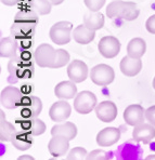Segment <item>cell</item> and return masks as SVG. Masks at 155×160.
<instances>
[{"mask_svg": "<svg viewBox=\"0 0 155 160\" xmlns=\"http://www.w3.org/2000/svg\"><path fill=\"white\" fill-rule=\"evenodd\" d=\"M140 10L137 3L132 1L114 0L106 7V16L109 18H121L126 21H135L139 16Z\"/></svg>", "mask_w": 155, "mask_h": 160, "instance_id": "obj_1", "label": "cell"}, {"mask_svg": "<svg viewBox=\"0 0 155 160\" xmlns=\"http://www.w3.org/2000/svg\"><path fill=\"white\" fill-rule=\"evenodd\" d=\"M8 81L10 83H16L21 79H29L32 78L34 67H33L32 60L27 61L18 55L10 58L8 63Z\"/></svg>", "mask_w": 155, "mask_h": 160, "instance_id": "obj_2", "label": "cell"}, {"mask_svg": "<svg viewBox=\"0 0 155 160\" xmlns=\"http://www.w3.org/2000/svg\"><path fill=\"white\" fill-rule=\"evenodd\" d=\"M73 24L69 21H60L53 24L49 32V37L58 46H64L72 40Z\"/></svg>", "mask_w": 155, "mask_h": 160, "instance_id": "obj_3", "label": "cell"}, {"mask_svg": "<svg viewBox=\"0 0 155 160\" xmlns=\"http://www.w3.org/2000/svg\"><path fill=\"white\" fill-rule=\"evenodd\" d=\"M89 75H90L91 81L100 87L109 86L115 79L114 69L107 64H98L93 66Z\"/></svg>", "mask_w": 155, "mask_h": 160, "instance_id": "obj_4", "label": "cell"}, {"mask_svg": "<svg viewBox=\"0 0 155 160\" xmlns=\"http://www.w3.org/2000/svg\"><path fill=\"white\" fill-rule=\"evenodd\" d=\"M98 105V100L91 91H81L74 98V109L78 114H90Z\"/></svg>", "mask_w": 155, "mask_h": 160, "instance_id": "obj_5", "label": "cell"}, {"mask_svg": "<svg viewBox=\"0 0 155 160\" xmlns=\"http://www.w3.org/2000/svg\"><path fill=\"white\" fill-rule=\"evenodd\" d=\"M56 50L48 43H41L36 48L34 53L35 62L39 67L52 68L55 62Z\"/></svg>", "mask_w": 155, "mask_h": 160, "instance_id": "obj_6", "label": "cell"}, {"mask_svg": "<svg viewBox=\"0 0 155 160\" xmlns=\"http://www.w3.org/2000/svg\"><path fill=\"white\" fill-rule=\"evenodd\" d=\"M22 100L23 92L16 87L8 86L2 89L0 93V103L2 107L7 109H15L16 107H20L22 104Z\"/></svg>", "mask_w": 155, "mask_h": 160, "instance_id": "obj_7", "label": "cell"}, {"mask_svg": "<svg viewBox=\"0 0 155 160\" xmlns=\"http://www.w3.org/2000/svg\"><path fill=\"white\" fill-rule=\"evenodd\" d=\"M99 53L105 58H114L121 51V42L114 36H104L98 43Z\"/></svg>", "mask_w": 155, "mask_h": 160, "instance_id": "obj_8", "label": "cell"}, {"mask_svg": "<svg viewBox=\"0 0 155 160\" xmlns=\"http://www.w3.org/2000/svg\"><path fill=\"white\" fill-rule=\"evenodd\" d=\"M22 110L21 117L22 118H30V117H38L42 110V102L39 98L34 95L23 96L22 100Z\"/></svg>", "mask_w": 155, "mask_h": 160, "instance_id": "obj_9", "label": "cell"}, {"mask_svg": "<svg viewBox=\"0 0 155 160\" xmlns=\"http://www.w3.org/2000/svg\"><path fill=\"white\" fill-rule=\"evenodd\" d=\"M89 74L90 72H89L87 64L80 60H74L67 65V76L70 80L74 81L75 83L84 82Z\"/></svg>", "mask_w": 155, "mask_h": 160, "instance_id": "obj_10", "label": "cell"}, {"mask_svg": "<svg viewBox=\"0 0 155 160\" xmlns=\"http://www.w3.org/2000/svg\"><path fill=\"white\" fill-rule=\"evenodd\" d=\"M95 110L98 119L105 123L114 121L118 114L116 104L112 101H103V102L99 103L96 106Z\"/></svg>", "mask_w": 155, "mask_h": 160, "instance_id": "obj_11", "label": "cell"}, {"mask_svg": "<svg viewBox=\"0 0 155 160\" xmlns=\"http://www.w3.org/2000/svg\"><path fill=\"white\" fill-rule=\"evenodd\" d=\"M121 130L115 127L104 128L97 134V144L101 147H110L115 145L121 140Z\"/></svg>", "mask_w": 155, "mask_h": 160, "instance_id": "obj_12", "label": "cell"}, {"mask_svg": "<svg viewBox=\"0 0 155 160\" xmlns=\"http://www.w3.org/2000/svg\"><path fill=\"white\" fill-rule=\"evenodd\" d=\"M132 138L138 143L142 144H149L152 142V140L155 138V126L149 123H142L133 127L132 131Z\"/></svg>", "mask_w": 155, "mask_h": 160, "instance_id": "obj_13", "label": "cell"}, {"mask_svg": "<svg viewBox=\"0 0 155 160\" xmlns=\"http://www.w3.org/2000/svg\"><path fill=\"white\" fill-rule=\"evenodd\" d=\"M123 118L128 126L136 127L144 122L145 110L140 104H131L124 110Z\"/></svg>", "mask_w": 155, "mask_h": 160, "instance_id": "obj_14", "label": "cell"}, {"mask_svg": "<svg viewBox=\"0 0 155 160\" xmlns=\"http://www.w3.org/2000/svg\"><path fill=\"white\" fill-rule=\"evenodd\" d=\"M72 114V107L66 100H60L53 103L49 109V116L50 119L54 122L65 121Z\"/></svg>", "mask_w": 155, "mask_h": 160, "instance_id": "obj_15", "label": "cell"}, {"mask_svg": "<svg viewBox=\"0 0 155 160\" xmlns=\"http://www.w3.org/2000/svg\"><path fill=\"white\" fill-rule=\"evenodd\" d=\"M36 26L34 24H27L22 22H14L10 27L11 36L16 40H26L32 39L36 32Z\"/></svg>", "mask_w": 155, "mask_h": 160, "instance_id": "obj_16", "label": "cell"}, {"mask_svg": "<svg viewBox=\"0 0 155 160\" xmlns=\"http://www.w3.org/2000/svg\"><path fill=\"white\" fill-rule=\"evenodd\" d=\"M48 150L53 157L65 156L70 150V140L62 135H53L48 143Z\"/></svg>", "mask_w": 155, "mask_h": 160, "instance_id": "obj_17", "label": "cell"}, {"mask_svg": "<svg viewBox=\"0 0 155 160\" xmlns=\"http://www.w3.org/2000/svg\"><path fill=\"white\" fill-rule=\"evenodd\" d=\"M22 130L29 132L33 136L42 135L46 132V123L39 119L38 117H30V118H22V120H18Z\"/></svg>", "mask_w": 155, "mask_h": 160, "instance_id": "obj_18", "label": "cell"}, {"mask_svg": "<svg viewBox=\"0 0 155 160\" xmlns=\"http://www.w3.org/2000/svg\"><path fill=\"white\" fill-rule=\"evenodd\" d=\"M119 68L125 76L135 77L142 69V61H141V58H131L127 54L126 56L121 58V63H119Z\"/></svg>", "mask_w": 155, "mask_h": 160, "instance_id": "obj_19", "label": "cell"}, {"mask_svg": "<svg viewBox=\"0 0 155 160\" xmlns=\"http://www.w3.org/2000/svg\"><path fill=\"white\" fill-rule=\"evenodd\" d=\"M54 95L60 100H72L77 95L76 83L72 80L61 81L54 87Z\"/></svg>", "mask_w": 155, "mask_h": 160, "instance_id": "obj_20", "label": "cell"}, {"mask_svg": "<svg viewBox=\"0 0 155 160\" xmlns=\"http://www.w3.org/2000/svg\"><path fill=\"white\" fill-rule=\"evenodd\" d=\"M72 37L77 43L88 44L95 40L96 30L89 29V28L83 23V24L78 25V26L75 27L74 29H73Z\"/></svg>", "mask_w": 155, "mask_h": 160, "instance_id": "obj_21", "label": "cell"}, {"mask_svg": "<svg viewBox=\"0 0 155 160\" xmlns=\"http://www.w3.org/2000/svg\"><path fill=\"white\" fill-rule=\"evenodd\" d=\"M32 134L27 131H16V133L11 138V144L18 150H27L33 146V138Z\"/></svg>", "mask_w": 155, "mask_h": 160, "instance_id": "obj_22", "label": "cell"}, {"mask_svg": "<svg viewBox=\"0 0 155 160\" xmlns=\"http://www.w3.org/2000/svg\"><path fill=\"white\" fill-rule=\"evenodd\" d=\"M51 135H62L65 136L67 140L72 141L77 135V127L75 123L70 121H65L62 124H55L51 129Z\"/></svg>", "mask_w": 155, "mask_h": 160, "instance_id": "obj_23", "label": "cell"}, {"mask_svg": "<svg viewBox=\"0 0 155 160\" xmlns=\"http://www.w3.org/2000/svg\"><path fill=\"white\" fill-rule=\"evenodd\" d=\"M18 40L13 37H2L0 41V56L12 58L18 52Z\"/></svg>", "mask_w": 155, "mask_h": 160, "instance_id": "obj_24", "label": "cell"}, {"mask_svg": "<svg viewBox=\"0 0 155 160\" xmlns=\"http://www.w3.org/2000/svg\"><path fill=\"white\" fill-rule=\"evenodd\" d=\"M84 24L86 25L89 29L99 30L104 26V15L101 12H93L89 10L88 12H85L84 14Z\"/></svg>", "mask_w": 155, "mask_h": 160, "instance_id": "obj_25", "label": "cell"}, {"mask_svg": "<svg viewBox=\"0 0 155 160\" xmlns=\"http://www.w3.org/2000/svg\"><path fill=\"white\" fill-rule=\"evenodd\" d=\"M147 51V43L142 38H132L127 44V54L131 58H141Z\"/></svg>", "mask_w": 155, "mask_h": 160, "instance_id": "obj_26", "label": "cell"}, {"mask_svg": "<svg viewBox=\"0 0 155 160\" xmlns=\"http://www.w3.org/2000/svg\"><path fill=\"white\" fill-rule=\"evenodd\" d=\"M0 141L1 142H10L13 135L16 133L15 127L11 122L6 120V115L3 110L0 112Z\"/></svg>", "mask_w": 155, "mask_h": 160, "instance_id": "obj_27", "label": "cell"}, {"mask_svg": "<svg viewBox=\"0 0 155 160\" xmlns=\"http://www.w3.org/2000/svg\"><path fill=\"white\" fill-rule=\"evenodd\" d=\"M27 7L34 10L38 15H47L51 12L52 3L50 0H26Z\"/></svg>", "mask_w": 155, "mask_h": 160, "instance_id": "obj_28", "label": "cell"}, {"mask_svg": "<svg viewBox=\"0 0 155 160\" xmlns=\"http://www.w3.org/2000/svg\"><path fill=\"white\" fill-rule=\"evenodd\" d=\"M38 13H36L34 10H32L30 8L28 9H23L20 10L14 16V22H22V23H27V24H38Z\"/></svg>", "mask_w": 155, "mask_h": 160, "instance_id": "obj_29", "label": "cell"}, {"mask_svg": "<svg viewBox=\"0 0 155 160\" xmlns=\"http://www.w3.org/2000/svg\"><path fill=\"white\" fill-rule=\"evenodd\" d=\"M70 53L67 52L64 49H56V56H55V62L53 64L52 68L55 69V68H61L64 67L66 64L70 63Z\"/></svg>", "mask_w": 155, "mask_h": 160, "instance_id": "obj_30", "label": "cell"}, {"mask_svg": "<svg viewBox=\"0 0 155 160\" xmlns=\"http://www.w3.org/2000/svg\"><path fill=\"white\" fill-rule=\"evenodd\" d=\"M87 155H88V152H87L86 148L77 146L70 150L66 158L69 160H80V159H86Z\"/></svg>", "mask_w": 155, "mask_h": 160, "instance_id": "obj_31", "label": "cell"}, {"mask_svg": "<svg viewBox=\"0 0 155 160\" xmlns=\"http://www.w3.org/2000/svg\"><path fill=\"white\" fill-rule=\"evenodd\" d=\"M112 157L110 152H105L103 149H93L92 152H88L87 160H109Z\"/></svg>", "mask_w": 155, "mask_h": 160, "instance_id": "obj_32", "label": "cell"}, {"mask_svg": "<svg viewBox=\"0 0 155 160\" xmlns=\"http://www.w3.org/2000/svg\"><path fill=\"white\" fill-rule=\"evenodd\" d=\"M85 6L88 8V10L93 11V12H98L104 7L106 0H84Z\"/></svg>", "mask_w": 155, "mask_h": 160, "instance_id": "obj_33", "label": "cell"}, {"mask_svg": "<svg viewBox=\"0 0 155 160\" xmlns=\"http://www.w3.org/2000/svg\"><path fill=\"white\" fill-rule=\"evenodd\" d=\"M145 119L151 124L155 126V105H152L145 110Z\"/></svg>", "mask_w": 155, "mask_h": 160, "instance_id": "obj_34", "label": "cell"}, {"mask_svg": "<svg viewBox=\"0 0 155 160\" xmlns=\"http://www.w3.org/2000/svg\"><path fill=\"white\" fill-rule=\"evenodd\" d=\"M145 28L152 35H155V14L151 15L145 22Z\"/></svg>", "mask_w": 155, "mask_h": 160, "instance_id": "obj_35", "label": "cell"}, {"mask_svg": "<svg viewBox=\"0 0 155 160\" xmlns=\"http://www.w3.org/2000/svg\"><path fill=\"white\" fill-rule=\"evenodd\" d=\"M20 1L21 0H1V3L8 7H13V6H15V4H18Z\"/></svg>", "mask_w": 155, "mask_h": 160, "instance_id": "obj_36", "label": "cell"}, {"mask_svg": "<svg viewBox=\"0 0 155 160\" xmlns=\"http://www.w3.org/2000/svg\"><path fill=\"white\" fill-rule=\"evenodd\" d=\"M18 160H35V158L30 155H22V156L18 157Z\"/></svg>", "mask_w": 155, "mask_h": 160, "instance_id": "obj_37", "label": "cell"}, {"mask_svg": "<svg viewBox=\"0 0 155 160\" xmlns=\"http://www.w3.org/2000/svg\"><path fill=\"white\" fill-rule=\"evenodd\" d=\"M65 0H50V2L52 3V6H60L61 3H63Z\"/></svg>", "mask_w": 155, "mask_h": 160, "instance_id": "obj_38", "label": "cell"}, {"mask_svg": "<svg viewBox=\"0 0 155 160\" xmlns=\"http://www.w3.org/2000/svg\"><path fill=\"white\" fill-rule=\"evenodd\" d=\"M145 160H155V154L153 155H149V156H147V158Z\"/></svg>", "mask_w": 155, "mask_h": 160, "instance_id": "obj_39", "label": "cell"}, {"mask_svg": "<svg viewBox=\"0 0 155 160\" xmlns=\"http://www.w3.org/2000/svg\"><path fill=\"white\" fill-rule=\"evenodd\" d=\"M152 86H153V89L155 90V77H154V79H153V82H152Z\"/></svg>", "mask_w": 155, "mask_h": 160, "instance_id": "obj_40", "label": "cell"}]
</instances>
